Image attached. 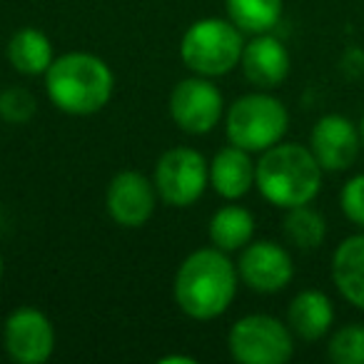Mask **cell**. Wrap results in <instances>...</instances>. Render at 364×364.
I'll return each instance as SVG.
<instances>
[{
	"label": "cell",
	"instance_id": "cell-1",
	"mask_svg": "<svg viewBox=\"0 0 364 364\" xmlns=\"http://www.w3.org/2000/svg\"><path fill=\"white\" fill-rule=\"evenodd\" d=\"M237 267L218 247L195 250L182 259L175 274V302L182 312L200 322L223 317L237 294Z\"/></svg>",
	"mask_w": 364,
	"mask_h": 364
},
{
	"label": "cell",
	"instance_id": "cell-2",
	"mask_svg": "<svg viewBox=\"0 0 364 364\" xmlns=\"http://www.w3.org/2000/svg\"><path fill=\"white\" fill-rule=\"evenodd\" d=\"M50 102L68 115H95L110 102L115 75L102 58L92 53H65L46 73Z\"/></svg>",
	"mask_w": 364,
	"mask_h": 364
},
{
	"label": "cell",
	"instance_id": "cell-3",
	"mask_svg": "<svg viewBox=\"0 0 364 364\" xmlns=\"http://www.w3.org/2000/svg\"><path fill=\"white\" fill-rule=\"evenodd\" d=\"M322 172L309 147L297 142H277L259 157L255 185L269 205L289 210L309 205L317 198Z\"/></svg>",
	"mask_w": 364,
	"mask_h": 364
},
{
	"label": "cell",
	"instance_id": "cell-4",
	"mask_svg": "<svg viewBox=\"0 0 364 364\" xmlns=\"http://www.w3.org/2000/svg\"><path fill=\"white\" fill-rule=\"evenodd\" d=\"M245 50L242 31L232 21L203 18L185 31L180 43L182 63L203 77H220L240 65Z\"/></svg>",
	"mask_w": 364,
	"mask_h": 364
},
{
	"label": "cell",
	"instance_id": "cell-5",
	"mask_svg": "<svg viewBox=\"0 0 364 364\" xmlns=\"http://www.w3.org/2000/svg\"><path fill=\"white\" fill-rule=\"evenodd\" d=\"M289 127V112L282 100L267 92H250L228 107L225 132L232 145L247 152H264L282 142Z\"/></svg>",
	"mask_w": 364,
	"mask_h": 364
},
{
	"label": "cell",
	"instance_id": "cell-6",
	"mask_svg": "<svg viewBox=\"0 0 364 364\" xmlns=\"http://www.w3.org/2000/svg\"><path fill=\"white\" fill-rule=\"evenodd\" d=\"M228 349L240 364H284L294 354V337L277 317L247 314L230 327Z\"/></svg>",
	"mask_w": 364,
	"mask_h": 364
},
{
	"label": "cell",
	"instance_id": "cell-7",
	"mask_svg": "<svg viewBox=\"0 0 364 364\" xmlns=\"http://www.w3.org/2000/svg\"><path fill=\"white\" fill-rule=\"evenodd\" d=\"M157 195L172 208H190L205 195L210 185V162L193 147H172L162 152L155 165Z\"/></svg>",
	"mask_w": 364,
	"mask_h": 364
},
{
	"label": "cell",
	"instance_id": "cell-8",
	"mask_svg": "<svg viewBox=\"0 0 364 364\" xmlns=\"http://www.w3.org/2000/svg\"><path fill=\"white\" fill-rule=\"evenodd\" d=\"M225 112L220 87L210 77L195 75L177 82L170 92V117L188 135H208Z\"/></svg>",
	"mask_w": 364,
	"mask_h": 364
},
{
	"label": "cell",
	"instance_id": "cell-9",
	"mask_svg": "<svg viewBox=\"0 0 364 364\" xmlns=\"http://www.w3.org/2000/svg\"><path fill=\"white\" fill-rule=\"evenodd\" d=\"M3 347L18 364H43L55 352V327L36 307H18L3 324Z\"/></svg>",
	"mask_w": 364,
	"mask_h": 364
},
{
	"label": "cell",
	"instance_id": "cell-10",
	"mask_svg": "<svg viewBox=\"0 0 364 364\" xmlns=\"http://www.w3.org/2000/svg\"><path fill=\"white\" fill-rule=\"evenodd\" d=\"M237 274L250 289L259 294L282 292L294 277L289 252L272 240H257L240 250Z\"/></svg>",
	"mask_w": 364,
	"mask_h": 364
},
{
	"label": "cell",
	"instance_id": "cell-11",
	"mask_svg": "<svg viewBox=\"0 0 364 364\" xmlns=\"http://www.w3.org/2000/svg\"><path fill=\"white\" fill-rule=\"evenodd\" d=\"M157 188L142 172L122 170L107 185L105 208L115 225L125 230H137L155 215L157 208Z\"/></svg>",
	"mask_w": 364,
	"mask_h": 364
},
{
	"label": "cell",
	"instance_id": "cell-12",
	"mask_svg": "<svg viewBox=\"0 0 364 364\" xmlns=\"http://www.w3.org/2000/svg\"><path fill=\"white\" fill-rule=\"evenodd\" d=\"M362 147L357 125L344 115H324L314 122L309 150L324 172H342L354 165Z\"/></svg>",
	"mask_w": 364,
	"mask_h": 364
},
{
	"label": "cell",
	"instance_id": "cell-13",
	"mask_svg": "<svg viewBox=\"0 0 364 364\" xmlns=\"http://www.w3.org/2000/svg\"><path fill=\"white\" fill-rule=\"evenodd\" d=\"M240 65L252 85H257L259 90H272V87L282 85L284 77L289 75L292 60H289V53L282 46V41H277L269 33H259L250 43H245Z\"/></svg>",
	"mask_w": 364,
	"mask_h": 364
},
{
	"label": "cell",
	"instance_id": "cell-14",
	"mask_svg": "<svg viewBox=\"0 0 364 364\" xmlns=\"http://www.w3.org/2000/svg\"><path fill=\"white\" fill-rule=\"evenodd\" d=\"M252 152L232 145L218 150L210 162V188L225 200H240L255 188L257 165L252 162Z\"/></svg>",
	"mask_w": 364,
	"mask_h": 364
},
{
	"label": "cell",
	"instance_id": "cell-15",
	"mask_svg": "<svg viewBox=\"0 0 364 364\" xmlns=\"http://www.w3.org/2000/svg\"><path fill=\"white\" fill-rule=\"evenodd\" d=\"M287 324L292 334H297L304 342H317L332 329L334 324V307L332 299L319 289H302L297 297L289 302Z\"/></svg>",
	"mask_w": 364,
	"mask_h": 364
},
{
	"label": "cell",
	"instance_id": "cell-16",
	"mask_svg": "<svg viewBox=\"0 0 364 364\" xmlns=\"http://www.w3.org/2000/svg\"><path fill=\"white\" fill-rule=\"evenodd\" d=\"M332 279L349 304L364 309V232L352 235L334 250Z\"/></svg>",
	"mask_w": 364,
	"mask_h": 364
},
{
	"label": "cell",
	"instance_id": "cell-17",
	"mask_svg": "<svg viewBox=\"0 0 364 364\" xmlns=\"http://www.w3.org/2000/svg\"><path fill=\"white\" fill-rule=\"evenodd\" d=\"M8 60L21 75H46L55 60L50 38L38 28H23L8 43Z\"/></svg>",
	"mask_w": 364,
	"mask_h": 364
},
{
	"label": "cell",
	"instance_id": "cell-18",
	"mask_svg": "<svg viewBox=\"0 0 364 364\" xmlns=\"http://www.w3.org/2000/svg\"><path fill=\"white\" fill-rule=\"evenodd\" d=\"M210 242L223 252H237L255 237V218L240 205H225L210 218Z\"/></svg>",
	"mask_w": 364,
	"mask_h": 364
},
{
	"label": "cell",
	"instance_id": "cell-19",
	"mask_svg": "<svg viewBox=\"0 0 364 364\" xmlns=\"http://www.w3.org/2000/svg\"><path fill=\"white\" fill-rule=\"evenodd\" d=\"M228 18L250 36L269 33L282 18V0H225Z\"/></svg>",
	"mask_w": 364,
	"mask_h": 364
},
{
	"label": "cell",
	"instance_id": "cell-20",
	"mask_svg": "<svg viewBox=\"0 0 364 364\" xmlns=\"http://www.w3.org/2000/svg\"><path fill=\"white\" fill-rule=\"evenodd\" d=\"M282 232L292 247L297 250H317L327 237V223L309 205L289 208L282 220Z\"/></svg>",
	"mask_w": 364,
	"mask_h": 364
},
{
	"label": "cell",
	"instance_id": "cell-21",
	"mask_svg": "<svg viewBox=\"0 0 364 364\" xmlns=\"http://www.w3.org/2000/svg\"><path fill=\"white\" fill-rule=\"evenodd\" d=\"M327 357L334 364H364V324H344L329 337Z\"/></svg>",
	"mask_w": 364,
	"mask_h": 364
},
{
	"label": "cell",
	"instance_id": "cell-22",
	"mask_svg": "<svg viewBox=\"0 0 364 364\" xmlns=\"http://www.w3.org/2000/svg\"><path fill=\"white\" fill-rule=\"evenodd\" d=\"M38 100L26 87H6L0 90V120L8 125H26L36 117Z\"/></svg>",
	"mask_w": 364,
	"mask_h": 364
},
{
	"label": "cell",
	"instance_id": "cell-23",
	"mask_svg": "<svg viewBox=\"0 0 364 364\" xmlns=\"http://www.w3.org/2000/svg\"><path fill=\"white\" fill-rule=\"evenodd\" d=\"M339 208L349 223L364 230V175H354L352 180L344 182L339 193Z\"/></svg>",
	"mask_w": 364,
	"mask_h": 364
},
{
	"label": "cell",
	"instance_id": "cell-24",
	"mask_svg": "<svg viewBox=\"0 0 364 364\" xmlns=\"http://www.w3.org/2000/svg\"><path fill=\"white\" fill-rule=\"evenodd\" d=\"M160 364H195V359L182 357V354H170V357H162Z\"/></svg>",
	"mask_w": 364,
	"mask_h": 364
},
{
	"label": "cell",
	"instance_id": "cell-25",
	"mask_svg": "<svg viewBox=\"0 0 364 364\" xmlns=\"http://www.w3.org/2000/svg\"><path fill=\"white\" fill-rule=\"evenodd\" d=\"M359 135H362V145H364V115H362V125H359Z\"/></svg>",
	"mask_w": 364,
	"mask_h": 364
},
{
	"label": "cell",
	"instance_id": "cell-26",
	"mask_svg": "<svg viewBox=\"0 0 364 364\" xmlns=\"http://www.w3.org/2000/svg\"><path fill=\"white\" fill-rule=\"evenodd\" d=\"M3 267H6V264H3V255H0V279H3Z\"/></svg>",
	"mask_w": 364,
	"mask_h": 364
}]
</instances>
